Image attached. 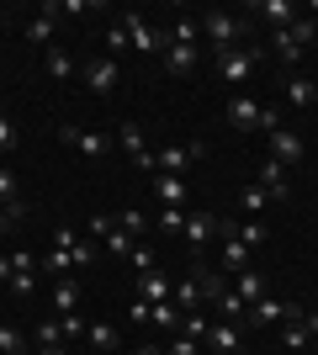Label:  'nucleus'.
<instances>
[{"label": "nucleus", "instance_id": "obj_1", "mask_svg": "<svg viewBox=\"0 0 318 355\" xmlns=\"http://www.w3.org/2000/svg\"><path fill=\"white\" fill-rule=\"evenodd\" d=\"M202 37H207L218 53L239 48V37H244V16H233V11H202Z\"/></svg>", "mask_w": 318, "mask_h": 355}, {"label": "nucleus", "instance_id": "obj_2", "mask_svg": "<svg viewBox=\"0 0 318 355\" xmlns=\"http://www.w3.org/2000/svg\"><path fill=\"white\" fill-rule=\"evenodd\" d=\"M255 48L244 43V48H228V53H218V80H223V85H244V80H249V74H255Z\"/></svg>", "mask_w": 318, "mask_h": 355}, {"label": "nucleus", "instance_id": "obj_3", "mask_svg": "<svg viewBox=\"0 0 318 355\" xmlns=\"http://www.w3.org/2000/svg\"><path fill=\"white\" fill-rule=\"evenodd\" d=\"M207 154V144H165L154 154V175H181L186 164H197Z\"/></svg>", "mask_w": 318, "mask_h": 355}, {"label": "nucleus", "instance_id": "obj_4", "mask_svg": "<svg viewBox=\"0 0 318 355\" xmlns=\"http://www.w3.org/2000/svg\"><path fill=\"white\" fill-rule=\"evenodd\" d=\"M292 318H303V308H297V302H281V297H271V292L244 313V324H292Z\"/></svg>", "mask_w": 318, "mask_h": 355}, {"label": "nucleus", "instance_id": "obj_5", "mask_svg": "<svg viewBox=\"0 0 318 355\" xmlns=\"http://www.w3.org/2000/svg\"><path fill=\"white\" fill-rule=\"evenodd\" d=\"M218 234V212H191L186 218V228H181V239H186V250H191V266H202V244Z\"/></svg>", "mask_w": 318, "mask_h": 355}, {"label": "nucleus", "instance_id": "obj_6", "mask_svg": "<svg viewBox=\"0 0 318 355\" xmlns=\"http://www.w3.org/2000/svg\"><path fill=\"white\" fill-rule=\"evenodd\" d=\"M64 144L75 148V154H85V159H101V154H112V144H117V138L91 133V128H64Z\"/></svg>", "mask_w": 318, "mask_h": 355}, {"label": "nucleus", "instance_id": "obj_7", "mask_svg": "<svg viewBox=\"0 0 318 355\" xmlns=\"http://www.w3.org/2000/svg\"><path fill=\"white\" fill-rule=\"evenodd\" d=\"M218 234H223V276H239V270H249V250H244V239L233 234V223L218 218Z\"/></svg>", "mask_w": 318, "mask_h": 355}, {"label": "nucleus", "instance_id": "obj_8", "mask_svg": "<svg viewBox=\"0 0 318 355\" xmlns=\"http://www.w3.org/2000/svg\"><path fill=\"white\" fill-rule=\"evenodd\" d=\"M122 32H127V43H133L138 53H159V37L149 32V16L143 11H122Z\"/></svg>", "mask_w": 318, "mask_h": 355}, {"label": "nucleus", "instance_id": "obj_9", "mask_svg": "<svg viewBox=\"0 0 318 355\" xmlns=\"http://www.w3.org/2000/svg\"><path fill=\"white\" fill-rule=\"evenodd\" d=\"M159 59H165L170 74H191L202 59V48H186V43H170V37H159Z\"/></svg>", "mask_w": 318, "mask_h": 355}, {"label": "nucleus", "instance_id": "obj_10", "mask_svg": "<svg viewBox=\"0 0 318 355\" xmlns=\"http://www.w3.org/2000/svg\"><path fill=\"white\" fill-rule=\"evenodd\" d=\"M249 16H260V21H271L276 32H287L292 21H297V6H292V0H255V6H249Z\"/></svg>", "mask_w": 318, "mask_h": 355}, {"label": "nucleus", "instance_id": "obj_11", "mask_svg": "<svg viewBox=\"0 0 318 355\" xmlns=\"http://www.w3.org/2000/svg\"><path fill=\"white\" fill-rule=\"evenodd\" d=\"M271 159L287 164V170H292V164H303V138L292 133V128H276V133H271Z\"/></svg>", "mask_w": 318, "mask_h": 355}, {"label": "nucleus", "instance_id": "obj_12", "mask_svg": "<svg viewBox=\"0 0 318 355\" xmlns=\"http://www.w3.org/2000/svg\"><path fill=\"white\" fill-rule=\"evenodd\" d=\"M85 85H91V96H112L117 90V59H91L85 64Z\"/></svg>", "mask_w": 318, "mask_h": 355}, {"label": "nucleus", "instance_id": "obj_13", "mask_svg": "<svg viewBox=\"0 0 318 355\" xmlns=\"http://www.w3.org/2000/svg\"><path fill=\"white\" fill-rule=\"evenodd\" d=\"M53 27H59V0H48L43 16H32V21H27V43L53 48Z\"/></svg>", "mask_w": 318, "mask_h": 355}, {"label": "nucleus", "instance_id": "obj_14", "mask_svg": "<svg viewBox=\"0 0 318 355\" xmlns=\"http://www.w3.org/2000/svg\"><path fill=\"white\" fill-rule=\"evenodd\" d=\"M260 191L271 196V202H287V196H292V186H287V164H276V159L260 164Z\"/></svg>", "mask_w": 318, "mask_h": 355}, {"label": "nucleus", "instance_id": "obj_15", "mask_svg": "<svg viewBox=\"0 0 318 355\" xmlns=\"http://www.w3.org/2000/svg\"><path fill=\"white\" fill-rule=\"evenodd\" d=\"M191 282H197L202 302H218V297L228 292V276H223V270H207V266H191Z\"/></svg>", "mask_w": 318, "mask_h": 355}, {"label": "nucleus", "instance_id": "obj_16", "mask_svg": "<svg viewBox=\"0 0 318 355\" xmlns=\"http://www.w3.org/2000/svg\"><path fill=\"white\" fill-rule=\"evenodd\" d=\"M228 128H239V133H255V128H260V106L249 101V96H233V101H228Z\"/></svg>", "mask_w": 318, "mask_h": 355}, {"label": "nucleus", "instance_id": "obj_17", "mask_svg": "<svg viewBox=\"0 0 318 355\" xmlns=\"http://www.w3.org/2000/svg\"><path fill=\"white\" fill-rule=\"evenodd\" d=\"M281 85H287V106H313L318 101V80L313 74H287Z\"/></svg>", "mask_w": 318, "mask_h": 355}, {"label": "nucleus", "instance_id": "obj_18", "mask_svg": "<svg viewBox=\"0 0 318 355\" xmlns=\"http://www.w3.org/2000/svg\"><path fill=\"white\" fill-rule=\"evenodd\" d=\"M233 297H239L244 308H255L260 297H265V276H260V270H239V276H233Z\"/></svg>", "mask_w": 318, "mask_h": 355}, {"label": "nucleus", "instance_id": "obj_19", "mask_svg": "<svg viewBox=\"0 0 318 355\" xmlns=\"http://www.w3.org/2000/svg\"><path fill=\"white\" fill-rule=\"evenodd\" d=\"M202 345H212L218 355H233V350H239V329L228 324V318H218V324H207V340H202Z\"/></svg>", "mask_w": 318, "mask_h": 355}, {"label": "nucleus", "instance_id": "obj_20", "mask_svg": "<svg viewBox=\"0 0 318 355\" xmlns=\"http://www.w3.org/2000/svg\"><path fill=\"white\" fill-rule=\"evenodd\" d=\"M154 191H159V202H165V207H186L191 186H186L181 175H154Z\"/></svg>", "mask_w": 318, "mask_h": 355}, {"label": "nucleus", "instance_id": "obj_21", "mask_svg": "<svg viewBox=\"0 0 318 355\" xmlns=\"http://www.w3.org/2000/svg\"><path fill=\"white\" fill-rule=\"evenodd\" d=\"M43 69H48V80H69L75 74V59H69V48H43Z\"/></svg>", "mask_w": 318, "mask_h": 355}, {"label": "nucleus", "instance_id": "obj_22", "mask_svg": "<svg viewBox=\"0 0 318 355\" xmlns=\"http://www.w3.org/2000/svg\"><path fill=\"white\" fill-rule=\"evenodd\" d=\"M138 297H143V302H154V308H159V302H170V297H175V286L165 282V276H138Z\"/></svg>", "mask_w": 318, "mask_h": 355}, {"label": "nucleus", "instance_id": "obj_23", "mask_svg": "<svg viewBox=\"0 0 318 355\" xmlns=\"http://www.w3.org/2000/svg\"><path fill=\"white\" fill-rule=\"evenodd\" d=\"M117 144H122V154H133V159H143V154H149V144H143V128H138V122H122V128H117Z\"/></svg>", "mask_w": 318, "mask_h": 355}, {"label": "nucleus", "instance_id": "obj_24", "mask_svg": "<svg viewBox=\"0 0 318 355\" xmlns=\"http://www.w3.org/2000/svg\"><path fill=\"white\" fill-rule=\"evenodd\" d=\"M53 308L59 313H80V286L69 282V276H59V286H53Z\"/></svg>", "mask_w": 318, "mask_h": 355}, {"label": "nucleus", "instance_id": "obj_25", "mask_svg": "<svg viewBox=\"0 0 318 355\" xmlns=\"http://www.w3.org/2000/svg\"><path fill=\"white\" fill-rule=\"evenodd\" d=\"M32 345H27V334L16 324H0V355H27Z\"/></svg>", "mask_w": 318, "mask_h": 355}, {"label": "nucleus", "instance_id": "obj_26", "mask_svg": "<svg viewBox=\"0 0 318 355\" xmlns=\"http://www.w3.org/2000/svg\"><path fill=\"white\" fill-rule=\"evenodd\" d=\"M85 340H91V350H117V329L112 324H85Z\"/></svg>", "mask_w": 318, "mask_h": 355}, {"label": "nucleus", "instance_id": "obj_27", "mask_svg": "<svg viewBox=\"0 0 318 355\" xmlns=\"http://www.w3.org/2000/svg\"><path fill=\"white\" fill-rule=\"evenodd\" d=\"M287 37H292V43H297V48H303V53H308V48L318 43V21H308V16H297V21H292V27H287Z\"/></svg>", "mask_w": 318, "mask_h": 355}, {"label": "nucleus", "instance_id": "obj_28", "mask_svg": "<svg viewBox=\"0 0 318 355\" xmlns=\"http://www.w3.org/2000/svg\"><path fill=\"white\" fill-rule=\"evenodd\" d=\"M281 345H287V350H308V345H313V334L303 329V318H292V324H281Z\"/></svg>", "mask_w": 318, "mask_h": 355}, {"label": "nucleus", "instance_id": "obj_29", "mask_svg": "<svg viewBox=\"0 0 318 355\" xmlns=\"http://www.w3.org/2000/svg\"><path fill=\"white\" fill-rule=\"evenodd\" d=\"M181 318H186V313L175 308V302H159V308H154V324L165 329V334H181Z\"/></svg>", "mask_w": 318, "mask_h": 355}, {"label": "nucleus", "instance_id": "obj_30", "mask_svg": "<svg viewBox=\"0 0 318 355\" xmlns=\"http://www.w3.org/2000/svg\"><path fill=\"white\" fill-rule=\"evenodd\" d=\"M276 53H281V64H287V74H297V64H303V48L292 43L287 32H276Z\"/></svg>", "mask_w": 318, "mask_h": 355}, {"label": "nucleus", "instance_id": "obj_31", "mask_svg": "<svg viewBox=\"0 0 318 355\" xmlns=\"http://www.w3.org/2000/svg\"><path fill=\"white\" fill-rule=\"evenodd\" d=\"M233 234L244 239V250H260V244H265V223H255V218H249V223H233Z\"/></svg>", "mask_w": 318, "mask_h": 355}, {"label": "nucleus", "instance_id": "obj_32", "mask_svg": "<svg viewBox=\"0 0 318 355\" xmlns=\"http://www.w3.org/2000/svg\"><path fill=\"white\" fill-rule=\"evenodd\" d=\"M212 308H218V313H223V318H228V324H239V318H244V313H249V308H244V302H239V297H233V286H228V292H223V297H218V302H212Z\"/></svg>", "mask_w": 318, "mask_h": 355}, {"label": "nucleus", "instance_id": "obj_33", "mask_svg": "<svg viewBox=\"0 0 318 355\" xmlns=\"http://www.w3.org/2000/svg\"><path fill=\"white\" fill-rule=\"evenodd\" d=\"M101 244H106L112 254H117V260H127V254H133V234H127V228H112V234H106Z\"/></svg>", "mask_w": 318, "mask_h": 355}, {"label": "nucleus", "instance_id": "obj_34", "mask_svg": "<svg viewBox=\"0 0 318 355\" xmlns=\"http://www.w3.org/2000/svg\"><path fill=\"white\" fill-rule=\"evenodd\" d=\"M170 302H175V308H181V313H197V302H202V297H197V282L186 276V282L175 286V297H170Z\"/></svg>", "mask_w": 318, "mask_h": 355}, {"label": "nucleus", "instance_id": "obj_35", "mask_svg": "<svg viewBox=\"0 0 318 355\" xmlns=\"http://www.w3.org/2000/svg\"><path fill=\"white\" fill-rule=\"evenodd\" d=\"M186 218H191L186 207H159V234H181Z\"/></svg>", "mask_w": 318, "mask_h": 355}, {"label": "nucleus", "instance_id": "obj_36", "mask_svg": "<svg viewBox=\"0 0 318 355\" xmlns=\"http://www.w3.org/2000/svg\"><path fill=\"white\" fill-rule=\"evenodd\" d=\"M165 37H170V43H186V48H197V37H202V27H197V21H175V27H170V32H165Z\"/></svg>", "mask_w": 318, "mask_h": 355}, {"label": "nucleus", "instance_id": "obj_37", "mask_svg": "<svg viewBox=\"0 0 318 355\" xmlns=\"http://www.w3.org/2000/svg\"><path fill=\"white\" fill-rule=\"evenodd\" d=\"M265 207H271V196L260 191V186H244V212H249V218L260 223V212H265Z\"/></svg>", "mask_w": 318, "mask_h": 355}, {"label": "nucleus", "instance_id": "obj_38", "mask_svg": "<svg viewBox=\"0 0 318 355\" xmlns=\"http://www.w3.org/2000/svg\"><path fill=\"white\" fill-rule=\"evenodd\" d=\"M117 228H127V234H143V228H149V212H138V207H127V212H122V218H117Z\"/></svg>", "mask_w": 318, "mask_h": 355}, {"label": "nucleus", "instance_id": "obj_39", "mask_svg": "<svg viewBox=\"0 0 318 355\" xmlns=\"http://www.w3.org/2000/svg\"><path fill=\"white\" fill-rule=\"evenodd\" d=\"M37 266H43V270H59V276H64V270H75V260H69V250H48Z\"/></svg>", "mask_w": 318, "mask_h": 355}, {"label": "nucleus", "instance_id": "obj_40", "mask_svg": "<svg viewBox=\"0 0 318 355\" xmlns=\"http://www.w3.org/2000/svg\"><path fill=\"white\" fill-rule=\"evenodd\" d=\"M181 334H186V340H207V318H202V313H186V318H181Z\"/></svg>", "mask_w": 318, "mask_h": 355}, {"label": "nucleus", "instance_id": "obj_41", "mask_svg": "<svg viewBox=\"0 0 318 355\" xmlns=\"http://www.w3.org/2000/svg\"><path fill=\"white\" fill-rule=\"evenodd\" d=\"M11 202H16V170L0 164V207H11Z\"/></svg>", "mask_w": 318, "mask_h": 355}, {"label": "nucleus", "instance_id": "obj_42", "mask_svg": "<svg viewBox=\"0 0 318 355\" xmlns=\"http://www.w3.org/2000/svg\"><path fill=\"white\" fill-rule=\"evenodd\" d=\"M165 355H202V340H186V334H175V340L165 345Z\"/></svg>", "mask_w": 318, "mask_h": 355}, {"label": "nucleus", "instance_id": "obj_43", "mask_svg": "<svg viewBox=\"0 0 318 355\" xmlns=\"http://www.w3.org/2000/svg\"><path fill=\"white\" fill-rule=\"evenodd\" d=\"M112 228H117V223L106 218V212H96V218L85 223V239H106V234H112Z\"/></svg>", "mask_w": 318, "mask_h": 355}, {"label": "nucleus", "instance_id": "obj_44", "mask_svg": "<svg viewBox=\"0 0 318 355\" xmlns=\"http://www.w3.org/2000/svg\"><path fill=\"white\" fill-rule=\"evenodd\" d=\"M59 329H64V340H80V334H85V318H80V313H64Z\"/></svg>", "mask_w": 318, "mask_h": 355}, {"label": "nucleus", "instance_id": "obj_45", "mask_svg": "<svg viewBox=\"0 0 318 355\" xmlns=\"http://www.w3.org/2000/svg\"><path fill=\"white\" fill-rule=\"evenodd\" d=\"M69 260H75V266H91L96 260V239H80L75 250H69Z\"/></svg>", "mask_w": 318, "mask_h": 355}, {"label": "nucleus", "instance_id": "obj_46", "mask_svg": "<svg viewBox=\"0 0 318 355\" xmlns=\"http://www.w3.org/2000/svg\"><path fill=\"white\" fill-rule=\"evenodd\" d=\"M127 266H133L138 276H149V266H154V254L143 250V244H133V254H127Z\"/></svg>", "mask_w": 318, "mask_h": 355}, {"label": "nucleus", "instance_id": "obj_47", "mask_svg": "<svg viewBox=\"0 0 318 355\" xmlns=\"http://www.w3.org/2000/svg\"><path fill=\"white\" fill-rule=\"evenodd\" d=\"M11 148H16V122L0 112V154H11Z\"/></svg>", "mask_w": 318, "mask_h": 355}, {"label": "nucleus", "instance_id": "obj_48", "mask_svg": "<svg viewBox=\"0 0 318 355\" xmlns=\"http://www.w3.org/2000/svg\"><path fill=\"white\" fill-rule=\"evenodd\" d=\"M59 340H64V329H59V324H43V329H37V350H53Z\"/></svg>", "mask_w": 318, "mask_h": 355}, {"label": "nucleus", "instance_id": "obj_49", "mask_svg": "<svg viewBox=\"0 0 318 355\" xmlns=\"http://www.w3.org/2000/svg\"><path fill=\"white\" fill-rule=\"evenodd\" d=\"M32 282H37V270H16V276H11V292L16 297H32Z\"/></svg>", "mask_w": 318, "mask_h": 355}, {"label": "nucleus", "instance_id": "obj_50", "mask_svg": "<svg viewBox=\"0 0 318 355\" xmlns=\"http://www.w3.org/2000/svg\"><path fill=\"white\" fill-rule=\"evenodd\" d=\"M80 244V228H53V250H75Z\"/></svg>", "mask_w": 318, "mask_h": 355}, {"label": "nucleus", "instance_id": "obj_51", "mask_svg": "<svg viewBox=\"0 0 318 355\" xmlns=\"http://www.w3.org/2000/svg\"><path fill=\"white\" fill-rule=\"evenodd\" d=\"M276 128H281V117H276V106H260V128H255V133H276Z\"/></svg>", "mask_w": 318, "mask_h": 355}, {"label": "nucleus", "instance_id": "obj_52", "mask_svg": "<svg viewBox=\"0 0 318 355\" xmlns=\"http://www.w3.org/2000/svg\"><path fill=\"white\" fill-rule=\"evenodd\" d=\"M106 48H112V53H122V48H133V43H127V32H122V21H117L112 32H106Z\"/></svg>", "mask_w": 318, "mask_h": 355}, {"label": "nucleus", "instance_id": "obj_53", "mask_svg": "<svg viewBox=\"0 0 318 355\" xmlns=\"http://www.w3.org/2000/svg\"><path fill=\"white\" fill-rule=\"evenodd\" d=\"M127 313H133V324H154V302H143V297H138Z\"/></svg>", "mask_w": 318, "mask_h": 355}, {"label": "nucleus", "instance_id": "obj_54", "mask_svg": "<svg viewBox=\"0 0 318 355\" xmlns=\"http://www.w3.org/2000/svg\"><path fill=\"white\" fill-rule=\"evenodd\" d=\"M11 266H16V270H37V254H32V250H16Z\"/></svg>", "mask_w": 318, "mask_h": 355}, {"label": "nucleus", "instance_id": "obj_55", "mask_svg": "<svg viewBox=\"0 0 318 355\" xmlns=\"http://www.w3.org/2000/svg\"><path fill=\"white\" fill-rule=\"evenodd\" d=\"M11 276H16V266H11V254H0V282L11 286Z\"/></svg>", "mask_w": 318, "mask_h": 355}, {"label": "nucleus", "instance_id": "obj_56", "mask_svg": "<svg viewBox=\"0 0 318 355\" xmlns=\"http://www.w3.org/2000/svg\"><path fill=\"white\" fill-rule=\"evenodd\" d=\"M303 329H308V334L318 340V313H308V308H303Z\"/></svg>", "mask_w": 318, "mask_h": 355}, {"label": "nucleus", "instance_id": "obj_57", "mask_svg": "<svg viewBox=\"0 0 318 355\" xmlns=\"http://www.w3.org/2000/svg\"><path fill=\"white\" fill-rule=\"evenodd\" d=\"M133 355H165V350H159V345H138Z\"/></svg>", "mask_w": 318, "mask_h": 355}, {"label": "nucleus", "instance_id": "obj_58", "mask_svg": "<svg viewBox=\"0 0 318 355\" xmlns=\"http://www.w3.org/2000/svg\"><path fill=\"white\" fill-rule=\"evenodd\" d=\"M37 355H69V350H64V345H53V350H37Z\"/></svg>", "mask_w": 318, "mask_h": 355}, {"label": "nucleus", "instance_id": "obj_59", "mask_svg": "<svg viewBox=\"0 0 318 355\" xmlns=\"http://www.w3.org/2000/svg\"><path fill=\"white\" fill-rule=\"evenodd\" d=\"M313 69H318V48H313ZM313 80H318V74H313Z\"/></svg>", "mask_w": 318, "mask_h": 355}]
</instances>
